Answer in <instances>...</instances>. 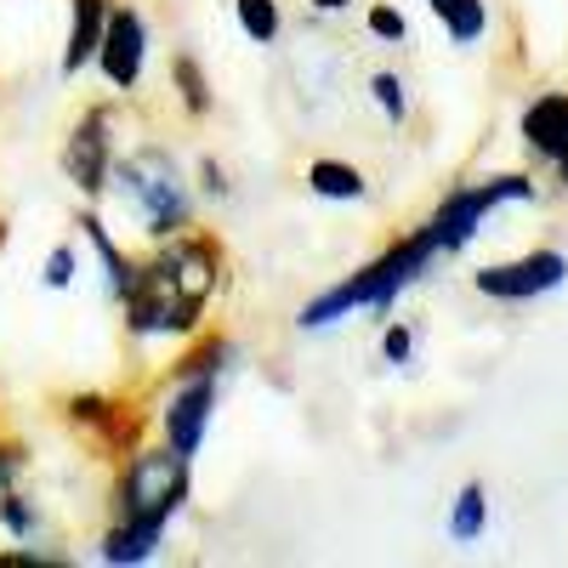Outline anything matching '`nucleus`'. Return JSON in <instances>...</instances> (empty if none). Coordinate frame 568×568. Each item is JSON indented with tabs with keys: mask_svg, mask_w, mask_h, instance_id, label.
<instances>
[{
	"mask_svg": "<svg viewBox=\"0 0 568 568\" xmlns=\"http://www.w3.org/2000/svg\"><path fill=\"white\" fill-rule=\"evenodd\" d=\"M40 284H45V291H74V284H80V245L74 240H58L52 251H45Z\"/></svg>",
	"mask_w": 568,
	"mask_h": 568,
	"instance_id": "obj_25",
	"label": "nucleus"
},
{
	"mask_svg": "<svg viewBox=\"0 0 568 568\" xmlns=\"http://www.w3.org/2000/svg\"><path fill=\"white\" fill-rule=\"evenodd\" d=\"M568 284V256L557 245H535L524 256H506V262H484L478 273H471V291H478L484 302H540V296H557Z\"/></svg>",
	"mask_w": 568,
	"mask_h": 568,
	"instance_id": "obj_9",
	"label": "nucleus"
},
{
	"mask_svg": "<svg viewBox=\"0 0 568 568\" xmlns=\"http://www.w3.org/2000/svg\"><path fill=\"white\" fill-rule=\"evenodd\" d=\"M58 420L69 426V438L91 455V460H120L131 455L142 438H154V415L142 398L109 393V387H80L58 398Z\"/></svg>",
	"mask_w": 568,
	"mask_h": 568,
	"instance_id": "obj_6",
	"label": "nucleus"
},
{
	"mask_svg": "<svg viewBox=\"0 0 568 568\" xmlns=\"http://www.w3.org/2000/svg\"><path fill=\"white\" fill-rule=\"evenodd\" d=\"M0 529L12 535V546H23L12 562H63V551H52V546H58L52 511H45V500H40L29 484L0 489Z\"/></svg>",
	"mask_w": 568,
	"mask_h": 568,
	"instance_id": "obj_11",
	"label": "nucleus"
},
{
	"mask_svg": "<svg viewBox=\"0 0 568 568\" xmlns=\"http://www.w3.org/2000/svg\"><path fill=\"white\" fill-rule=\"evenodd\" d=\"M369 103H375V114H382L393 131H409L415 125V85L398 69H375L369 74Z\"/></svg>",
	"mask_w": 568,
	"mask_h": 568,
	"instance_id": "obj_20",
	"label": "nucleus"
},
{
	"mask_svg": "<svg viewBox=\"0 0 568 568\" xmlns=\"http://www.w3.org/2000/svg\"><path fill=\"white\" fill-rule=\"evenodd\" d=\"M438 262H444L438 240L426 233V222H415V227L393 233V240L375 251L369 262H358L336 284H324L318 296H307L296 307V329H302V336H324V329H342L353 313H382L387 318L398 307V296H409Z\"/></svg>",
	"mask_w": 568,
	"mask_h": 568,
	"instance_id": "obj_3",
	"label": "nucleus"
},
{
	"mask_svg": "<svg viewBox=\"0 0 568 568\" xmlns=\"http://www.w3.org/2000/svg\"><path fill=\"white\" fill-rule=\"evenodd\" d=\"M74 227H80V245L91 251V262H98V273H103V296L120 307L125 284H131V267H136V251H125V240H120V233L109 227L103 205H85V200H80V211H74Z\"/></svg>",
	"mask_w": 568,
	"mask_h": 568,
	"instance_id": "obj_13",
	"label": "nucleus"
},
{
	"mask_svg": "<svg viewBox=\"0 0 568 568\" xmlns=\"http://www.w3.org/2000/svg\"><path fill=\"white\" fill-rule=\"evenodd\" d=\"M160 546H165V535H154V529L103 524V535H98V562H109V568H142V562L160 557Z\"/></svg>",
	"mask_w": 568,
	"mask_h": 568,
	"instance_id": "obj_18",
	"label": "nucleus"
},
{
	"mask_svg": "<svg viewBox=\"0 0 568 568\" xmlns=\"http://www.w3.org/2000/svg\"><path fill=\"white\" fill-rule=\"evenodd\" d=\"M535 200H540V182L529 171H495L478 182H455L420 222L438 240V256H460V251H471V240H478L484 222L500 205H535Z\"/></svg>",
	"mask_w": 568,
	"mask_h": 568,
	"instance_id": "obj_5",
	"label": "nucleus"
},
{
	"mask_svg": "<svg viewBox=\"0 0 568 568\" xmlns=\"http://www.w3.org/2000/svg\"><path fill=\"white\" fill-rule=\"evenodd\" d=\"M194 194H200V205H211V211H227L233 200H240V182H233L227 160H216V154H200V160H194Z\"/></svg>",
	"mask_w": 568,
	"mask_h": 568,
	"instance_id": "obj_22",
	"label": "nucleus"
},
{
	"mask_svg": "<svg viewBox=\"0 0 568 568\" xmlns=\"http://www.w3.org/2000/svg\"><path fill=\"white\" fill-rule=\"evenodd\" d=\"M187 500H194V455L171 449L165 438H142L109 471V524L171 535Z\"/></svg>",
	"mask_w": 568,
	"mask_h": 568,
	"instance_id": "obj_4",
	"label": "nucleus"
},
{
	"mask_svg": "<svg viewBox=\"0 0 568 568\" xmlns=\"http://www.w3.org/2000/svg\"><path fill=\"white\" fill-rule=\"evenodd\" d=\"M165 85H171L176 109H182L187 120H194V125H205V120L216 114V85H211V69L200 63V52L176 45L171 63H165Z\"/></svg>",
	"mask_w": 568,
	"mask_h": 568,
	"instance_id": "obj_16",
	"label": "nucleus"
},
{
	"mask_svg": "<svg viewBox=\"0 0 568 568\" xmlns=\"http://www.w3.org/2000/svg\"><path fill=\"white\" fill-rule=\"evenodd\" d=\"M222 393H227V375H216V369H165L160 387H154V398H149L154 438H165L171 449H182V455L200 460L205 444H211Z\"/></svg>",
	"mask_w": 568,
	"mask_h": 568,
	"instance_id": "obj_7",
	"label": "nucleus"
},
{
	"mask_svg": "<svg viewBox=\"0 0 568 568\" xmlns=\"http://www.w3.org/2000/svg\"><path fill=\"white\" fill-rule=\"evenodd\" d=\"M444 535L449 546H478L489 535V484L484 478H466L444 511Z\"/></svg>",
	"mask_w": 568,
	"mask_h": 568,
	"instance_id": "obj_17",
	"label": "nucleus"
},
{
	"mask_svg": "<svg viewBox=\"0 0 568 568\" xmlns=\"http://www.w3.org/2000/svg\"><path fill=\"white\" fill-rule=\"evenodd\" d=\"M233 291V256L216 227H187L149 245L131 267V284L120 296V329L131 347L187 342L211 324L222 296Z\"/></svg>",
	"mask_w": 568,
	"mask_h": 568,
	"instance_id": "obj_1",
	"label": "nucleus"
},
{
	"mask_svg": "<svg viewBox=\"0 0 568 568\" xmlns=\"http://www.w3.org/2000/svg\"><path fill=\"white\" fill-rule=\"evenodd\" d=\"M302 182H307V194L324 200V205H364L369 200V171L342 160V154H313L302 165Z\"/></svg>",
	"mask_w": 568,
	"mask_h": 568,
	"instance_id": "obj_15",
	"label": "nucleus"
},
{
	"mask_svg": "<svg viewBox=\"0 0 568 568\" xmlns=\"http://www.w3.org/2000/svg\"><path fill=\"white\" fill-rule=\"evenodd\" d=\"M415 347H420L415 318H382V342H375V353H382L387 369H409L415 364Z\"/></svg>",
	"mask_w": 568,
	"mask_h": 568,
	"instance_id": "obj_23",
	"label": "nucleus"
},
{
	"mask_svg": "<svg viewBox=\"0 0 568 568\" xmlns=\"http://www.w3.org/2000/svg\"><path fill=\"white\" fill-rule=\"evenodd\" d=\"M120 149H125L120 142V103H85L69 120V131L58 142V171H63V182L85 205L109 200V176H114Z\"/></svg>",
	"mask_w": 568,
	"mask_h": 568,
	"instance_id": "obj_8",
	"label": "nucleus"
},
{
	"mask_svg": "<svg viewBox=\"0 0 568 568\" xmlns=\"http://www.w3.org/2000/svg\"><path fill=\"white\" fill-rule=\"evenodd\" d=\"M364 34L375 45H409V18L398 0H369L364 7Z\"/></svg>",
	"mask_w": 568,
	"mask_h": 568,
	"instance_id": "obj_24",
	"label": "nucleus"
},
{
	"mask_svg": "<svg viewBox=\"0 0 568 568\" xmlns=\"http://www.w3.org/2000/svg\"><path fill=\"white\" fill-rule=\"evenodd\" d=\"M426 12H433V23L449 34V45H478L489 34V0H420Z\"/></svg>",
	"mask_w": 568,
	"mask_h": 568,
	"instance_id": "obj_19",
	"label": "nucleus"
},
{
	"mask_svg": "<svg viewBox=\"0 0 568 568\" xmlns=\"http://www.w3.org/2000/svg\"><path fill=\"white\" fill-rule=\"evenodd\" d=\"M0 433H7V415H0Z\"/></svg>",
	"mask_w": 568,
	"mask_h": 568,
	"instance_id": "obj_30",
	"label": "nucleus"
},
{
	"mask_svg": "<svg viewBox=\"0 0 568 568\" xmlns=\"http://www.w3.org/2000/svg\"><path fill=\"white\" fill-rule=\"evenodd\" d=\"M29 466H34V449L18 433H0V489L29 484Z\"/></svg>",
	"mask_w": 568,
	"mask_h": 568,
	"instance_id": "obj_26",
	"label": "nucleus"
},
{
	"mask_svg": "<svg viewBox=\"0 0 568 568\" xmlns=\"http://www.w3.org/2000/svg\"><path fill=\"white\" fill-rule=\"evenodd\" d=\"M233 23L251 45H278L284 40V0H233Z\"/></svg>",
	"mask_w": 568,
	"mask_h": 568,
	"instance_id": "obj_21",
	"label": "nucleus"
},
{
	"mask_svg": "<svg viewBox=\"0 0 568 568\" xmlns=\"http://www.w3.org/2000/svg\"><path fill=\"white\" fill-rule=\"evenodd\" d=\"M517 142L535 165H557L568 154V91H535L517 114Z\"/></svg>",
	"mask_w": 568,
	"mask_h": 568,
	"instance_id": "obj_12",
	"label": "nucleus"
},
{
	"mask_svg": "<svg viewBox=\"0 0 568 568\" xmlns=\"http://www.w3.org/2000/svg\"><path fill=\"white\" fill-rule=\"evenodd\" d=\"M307 12L313 18H342V12H353V0H307Z\"/></svg>",
	"mask_w": 568,
	"mask_h": 568,
	"instance_id": "obj_27",
	"label": "nucleus"
},
{
	"mask_svg": "<svg viewBox=\"0 0 568 568\" xmlns=\"http://www.w3.org/2000/svg\"><path fill=\"white\" fill-rule=\"evenodd\" d=\"M125 233H136L142 245H160L171 233H187L200 222V194H194V171L182 165V154L160 136H136L120 149L114 176H109V200H103Z\"/></svg>",
	"mask_w": 568,
	"mask_h": 568,
	"instance_id": "obj_2",
	"label": "nucleus"
},
{
	"mask_svg": "<svg viewBox=\"0 0 568 568\" xmlns=\"http://www.w3.org/2000/svg\"><path fill=\"white\" fill-rule=\"evenodd\" d=\"M551 176H557V187H562V194H568V154H562V160L551 165Z\"/></svg>",
	"mask_w": 568,
	"mask_h": 568,
	"instance_id": "obj_28",
	"label": "nucleus"
},
{
	"mask_svg": "<svg viewBox=\"0 0 568 568\" xmlns=\"http://www.w3.org/2000/svg\"><path fill=\"white\" fill-rule=\"evenodd\" d=\"M114 0H69V29H63V52H58V74L74 85L91 63H98V45L109 29Z\"/></svg>",
	"mask_w": 568,
	"mask_h": 568,
	"instance_id": "obj_14",
	"label": "nucleus"
},
{
	"mask_svg": "<svg viewBox=\"0 0 568 568\" xmlns=\"http://www.w3.org/2000/svg\"><path fill=\"white\" fill-rule=\"evenodd\" d=\"M7 240H12V222H7V216H0V251H7Z\"/></svg>",
	"mask_w": 568,
	"mask_h": 568,
	"instance_id": "obj_29",
	"label": "nucleus"
},
{
	"mask_svg": "<svg viewBox=\"0 0 568 568\" xmlns=\"http://www.w3.org/2000/svg\"><path fill=\"white\" fill-rule=\"evenodd\" d=\"M149 52H154V29L149 18H142L136 0H114V12H109V29H103V45H98V69L103 85L114 91V98H136V85L142 74H149Z\"/></svg>",
	"mask_w": 568,
	"mask_h": 568,
	"instance_id": "obj_10",
	"label": "nucleus"
}]
</instances>
